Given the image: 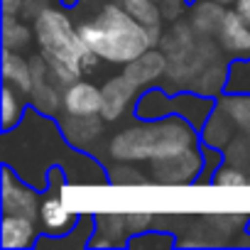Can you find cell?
Instances as JSON below:
<instances>
[{
  "mask_svg": "<svg viewBox=\"0 0 250 250\" xmlns=\"http://www.w3.org/2000/svg\"><path fill=\"white\" fill-rule=\"evenodd\" d=\"M35 37L59 83H74L101 57L86 44L69 15L57 8H42L35 15Z\"/></svg>",
  "mask_w": 250,
  "mask_h": 250,
  "instance_id": "6da1fadb",
  "label": "cell"
},
{
  "mask_svg": "<svg viewBox=\"0 0 250 250\" xmlns=\"http://www.w3.org/2000/svg\"><path fill=\"white\" fill-rule=\"evenodd\" d=\"M79 32L101 59L113 64H128L152 47L147 27L120 5H105L103 13L83 22Z\"/></svg>",
  "mask_w": 250,
  "mask_h": 250,
  "instance_id": "7a4b0ae2",
  "label": "cell"
},
{
  "mask_svg": "<svg viewBox=\"0 0 250 250\" xmlns=\"http://www.w3.org/2000/svg\"><path fill=\"white\" fill-rule=\"evenodd\" d=\"M196 145L194 128L182 118H167L160 123H143L125 128L123 133L113 135L108 152L120 162H143V160H160L189 150Z\"/></svg>",
  "mask_w": 250,
  "mask_h": 250,
  "instance_id": "3957f363",
  "label": "cell"
},
{
  "mask_svg": "<svg viewBox=\"0 0 250 250\" xmlns=\"http://www.w3.org/2000/svg\"><path fill=\"white\" fill-rule=\"evenodd\" d=\"M201 172V152L194 147L182 150L169 157L152 160V177L162 184H187Z\"/></svg>",
  "mask_w": 250,
  "mask_h": 250,
  "instance_id": "277c9868",
  "label": "cell"
},
{
  "mask_svg": "<svg viewBox=\"0 0 250 250\" xmlns=\"http://www.w3.org/2000/svg\"><path fill=\"white\" fill-rule=\"evenodd\" d=\"M32 62V88H30V96H32V103L42 110V113H57L59 103H64V98H59V91L52 81H57V76L52 74L44 54H37Z\"/></svg>",
  "mask_w": 250,
  "mask_h": 250,
  "instance_id": "5b68a950",
  "label": "cell"
},
{
  "mask_svg": "<svg viewBox=\"0 0 250 250\" xmlns=\"http://www.w3.org/2000/svg\"><path fill=\"white\" fill-rule=\"evenodd\" d=\"M3 211L5 213H18V216H30V218H37L40 216V199H37V191L25 187L22 182H15L13 172L5 167L3 169Z\"/></svg>",
  "mask_w": 250,
  "mask_h": 250,
  "instance_id": "8992f818",
  "label": "cell"
},
{
  "mask_svg": "<svg viewBox=\"0 0 250 250\" xmlns=\"http://www.w3.org/2000/svg\"><path fill=\"white\" fill-rule=\"evenodd\" d=\"M138 88L140 86L125 74L105 81V86L101 88V115H103V120H118L125 113V108H128V103L135 98Z\"/></svg>",
  "mask_w": 250,
  "mask_h": 250,
  "instance_id": "52a82bcc",
  "label": "cell"
},
{
  "mask_svg": "<svg viewBox=\"0 0 250 250\" xmlns=\"http://www.w3.org/2000/svg\"><path fill=\"white\" fill-rule=\"evenodd\" d=\"M218 40L226 52L238 54V57H250V25L238 10L226 13L223 25L218 30Z\"/></svg>",
  "mask_w": 250,
  "mask_h": 250,
  "instance_id": "ba28073f",
  "label": "cell"
},
{
  "mask_svg": "<svg viewBox=\"0 0 250 250\" xmlns=\"http://www.w3.org/2000/svg\"><path fill=\"white\" fill-rule=\"evenodd\" d=\"M101 113H91V115H74L69 113L62 120L64 135L69 138L71 145L76 147H88L91 143H96L103 133V123H101Z\"/></svg>",
  "mask_w": 250,
  "mask_h": 250,
  "instance_id": "9c48e42d",
  "label": "cell"
},
{
  "mask_svg": "<svg viewBox=\"0 0 250 250\" xmlns=\"http://www.w3.org/2000/svg\"><path fill=\"white\" fill-rule=\"evenodd\" d=\"M64 108L74 115L101 113V88L88 81H74L64 91Z\"/></svg>",
  "mask_w": 250,
  "mask_h": 250,
  "instance_id": "30bf717a",
  "label": "cell"
},
{
  "mask_svg": "<svg viewBox=\"0 0 250 250\" xmlns=\"http://www.w3.org/2000/svg\"><path fill=\"white\" fill-rule=\"evenodd\" d=\"M165 71H167V57L162 52H157V49H147L138 59L125 64V71L123 74L128 76V79H133L138 86H145V83L160 79Z\"/></svg>",
  "mask_w": 250,
  "mask_h": 250,
  "instance_id": "8fae6325",
  "label": "cell"
},
{
  "mask_svg": "<svg viewBox=\"0 0 250 250\" xmlns=\"http://www.w3.org/2000/svg\"><path fill=\"white\" fill-rule=\"evenodd\" d=\"M35 218L30 216H18V213H5L3 228H0V238H3L5 250L15 248H27L35 240Z\"/></svg>",
  "mask_w": 250,
  "mask_h": 250,
  "instance_id": "7c38bea8",
  "label": "cell"
},
{
  "mask_svg": "<svg viewBox=\"0 0 250 250\" xmlns=\"http://www.w3.org/2000/svg\"><path fill=\"white\" fill-rule=\"evenodd\" d=\"M226 10L223 3H216V0H204V3H196L191 8V30L196 35H218L221 25H223Z\"/></svg>",
  "mask_w": 250,
  "mask_h": 250,
  "instance_id": "4fadbf2b",
  "label": "cell"
},
{
  "mask_svg": "<svg viewBox=\"0 0 250 250\" xmlns=\"http://www.w3.org/2000/svg\"><path fill=\"white\" fill-rule=\"evenodd\" d=\"M3 79L5 83L15 86L22 93H30L32 88V62H27L22 54H15V49L3 52Z\"/></svg>",
  "mask_w": 250,
  "mask_h": 250,
  "instance_id": "5bb4252c",
  "label": "cell"
},
{
  "mask_svg": "<svg viewBox=\"0 0 250 250\" xmlns=\"http://www.w3.org/2000/svg\"><path fill=\"white\" fill-rule=\"evenodd\" d=\"M40 221H42V226H44L47 233L62 235V233H66V230L71 228L74 213L64 206V201H62L59 196H49V199H44L42 206H40Z\"/></svg>",
  "mask_w": 250,
  "mask_h": 250,
  "instance_id": "9a60e30c",
  "label": "cell"
},
{
  "mask_svg": "<svg viewBox=\"0 0 250 250\" xmlns=\"http://www.w3.org/2000/svg\"><path fill=\"white\" fill-rule=\"evenodd\" d=\"M218 108L233 120V125L243 133H250V96H243V93H230V96H223Z\"/></svg>",
  "mask_w": 250,
  "mask_h": 250,
  "instance_id": "2e32d148",
  "label": "cell"
},
{
  "mask_svg": "<svg viewBox=\"0 0 250 250\" xmlns=\"http://www.w3.org/2000/svg\"><path fill=\"white\" fill-rule=\"evenodd\" d=\"M233 120L218 108L211 118H208V123H206V128H204V140H206V145L208 147H221L223 143H228L230 140V133H233Z\"/></svg>",
  "mask_w": 250,
  "mask_h": 250,
  "instance_id": "e0dca14e",
  "label": "cell"
},
{
  "mask_svg": "<svg viewBox=\"0 0 250 250\" xmlns=\"http://www.w3.org/2000/svg\"><path fill=\"white\" fill-rule=\"evenodd\" d=\"M30 40H32L30 27L22 25L20 20L5 15V20H3V47L5 49H22V47L30 44Z\"/></svg>",
  "mask_w": 250,
  "mask_h": 250,
  "instance_id": "ac0fdd59",
  "label": "cell"
},
{
  "mask_svg": "<svg viewBox=\"0 0 250 250\" xmlns=\"http://www.w3.org/2000/svg\"><path fill=\"white\" fill-rule=\"evenodd\" d=\"M123 8L145 27H155L162 22V13L152 0H123Z\"/></svg>",
  "mask_w": 250,
  "mask_h": 250,
  "instance_id": "d6986e66",
  "label": "cell"
},
{
  "mask_svg": "<svg viewBox=\"0 0 250 250\" xmlns=\"http://www.w3.org/2000/svg\"><path fill=\"white\" fill-rule=\"evenodd\" d=\"M20 115H22V103L15 93V86L8 83L3 88V128L10 130L15 125V120H20Z\"/></svg>",
  "mask_w": 250,
  "mask_h": 250,
  "instance_id": "ffe728a7",
  "label": "cell"
},
{
  "mask_svg": "<svg viewBox=\"0 0 250 250\" xmlns=\"http://www.w3.org/2000/svg\"><path fill=\"white\" fill-rule=\"evenodd\" d=\"M213 182H216L218 187H245V184H248V177H245V172H243L240 167L228 165V167L218 169V174L213 177Z\"/></svg>",
  "mask_w": 250,
  "mask_h": 250,
  "instance_id": "44dd1931",
  "label": "cell"
},
{
  "mask_svg": "<svg viewBox=\"0 0 250 250\" xmlns=\"http://www.w3.org/2000/svg\"><path fill=\"white\" fill-rule=\"evenodd\" d=\"M98 226H101L98 233H105V235L113 238V243H118V235L123 233V228L128 230V218H125V216H118V213H108V216H101Z\"/></svg>",
  "mask_w": 250,
  "mask_h": 250,
  "instance_id": "7402d4cb",
  "label": "cell"
},
{
  "mask_svg": "<svg viewBox=\"0 0 250 250\" xmlns=\"http://www.w3.org/2000/svg\"><path fill=\"white\" fill-rule=\"evenodd\" d=\"M113 182L118 184H125V182H130V184H143V174L138 169H130V167H115L113 169Z\"/></svg>",
  "mask_w": 250,
  "mask_h": 250,
  "instance_id": "603a6c76",
  "label": "cell"
},
{
  "mask_svg": "<svg viewBox=\"0 0 250 250\" xmlns=\"http://www.w3.org/2000/svg\"><path fill=\"white\" fill-rule=\"evenodd\" d=\"M128 230L130 233H138V230H145L150 223H152V213H145V211H138V213H128Z\"/></svg>",
  "mask_w": 250,
  "mask_h": 250,
  "instance_id": "cb8c5ba5",
  "label": "cell"
},
{
  "mask_svg": "<svg viewBox=\"0 0 250 250\" xmlns=\"http://www.w3.org/2000/svg\"><path fill=\"white\" fill-rule=\"evenodd\" d=\"M22 10V0H3V13L8 18H15Z\"/></svg>",
  "mask_w": 250,
  "mask_h": 250,
  "instance_id": "d4e9b609",
  "label": "cell"
},
{
  "mask_svg": "<svg viewBox=\"0 0 250 250\" xmlns=\"http://www.w3.org/2000/svg\"><path fill=\"white\" fill-rule=\"evenodd\" d=\"M235 10L245 18V22L250 25V0H235Z\"/></svg>",
  "mask_w": 250,
  "mask_h": 250,
  "instance_id": "484cf974",
  "label": "cell"
},
{
  "mask_svg": "<svg viewBox=\"0 0 250 250\" xmlns=\"http://www.w3.org/2000/svg\"><path fill=\"white\" fill-rule=\"evenodd\" d=\"M216 3H223V5H228V3H235V0H216Z\"/></svg>",
  "mask_w": 250,
  "mask_h": 250,
  "instance_id": "4316f807",
  "label": "cell"
}]
</instances>
